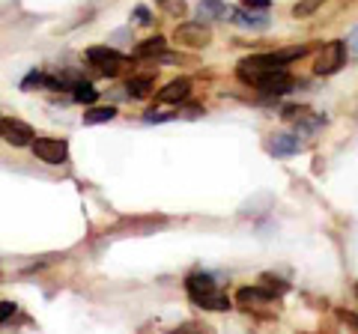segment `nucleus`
Listing matches in <instances>:
<instances>
[{
	"instance_id": "f257e3e1",
	"label": "nucleus",
	"mask_w": 358,
	"mask_h": 334,
	"mask_svg": "<svg viewBox=\"0 0 358 334\" xmlns=\"http://www.w3.org/2000/svg\"><path fill=\"white\" fill-rule=\"evenodd\" d=\"M185 289H188V296H192V302L200 307H209V310H227L230 307V298L218 289L212 275H203V272L192 275L185 281Z\"/></svg>"
},
{
	"instance_id": "f03ea898",
	"label": "nucleus",
	"mask_w": 358,
	"mask_h": 334,
	"mask_svg": "<svg viewBox=\"0 0 358 334\" xmlns=\"http://www.w3.org/2000/svg\"><path fill=\"white\" fill-rule=\"evenodd\" d=\"M284 66H287V63L281 60V54H257V57L242 60L236 72H239V78H242L245 84L260 87V84H266L275 72H281Z\"/></svg>"
},
{
	"instance_id": "7ed1b4c3",
	"label": "nucleus",
	"mask_w": 358,
	"mask_h": 334,
	"mask_svg": "<svg viewBox=\"0 0 358 334\" xmlns=\"http://www.w3.org/2000/svg\"><path fill=\"white\" fill-rule=\"evenodd\" d=\"M87 60L90 63H93V69H99V72H102V75H110V78H114V75H120L122 69H126V57H122V54H117L114 48H90L87 51Z\"/></svg>"
},
{
	"instance_id": "20e7f679",
	"label": "nucleus",
	"mask_w": 358,
	"mask_h": 334,
	"mask_svg": "<svg viewBox=\"0 0 358 334\" xmlns=\"http://www.w3.org/2000/svg\"><path fill=\"white\" fill-rule=\"evenodd\" d=\"M173 39L179 45H188V48H206L212 42V30L203 24V21H185V24H179Z\"/></svg>"
},
{
	"instance_id": "39448f33",
	"label": "nucleus",
	"mask_w": 358,
	"mask_h": 334,
	"mask_svg": "<svg viewBox=\"0 0 358 334\" xmlns=\"http://www.w3.org/2000/svg\"><path fill=\"white\" fill-rule=\"evenodd\" d=\"M343 60H346V42H329V45H322L313 72L317 75H331V72L341 69Z\"/></svg>"
},
{
	"instance_id": "423d86ee",
	"label": "nucleus",
	"mask_w": 358,
	"mask_h": 334,
	"mask_svg": "<svg viewBox=\"0 0 358 334\" xmlns=\"http://www.w3.org/2000/svg\"><path fill=\"white\" fill-rule=\"evenodd\" d=\"M33 155L48 164H63L66 155H69V147H66L63 138H36L33 140Z\"/></svg>"
},
{
	"instance_id": "0eeeda50",
	"label": "nucleus",
	"mask_w": 358,
	"mask_h": 334,
	"mask_svg": "<svg viewBox=\"0 0 358 334\" xmlns=\"http://www.w3.org/2000/svg\"><path fill=\"white\" fill-rule=\"evenodd\" d=\"M0 135H3L6 143H13V147H24V143L33 140V129L15 117H0Z\"/></svg>"
},
{
	"instance_id": "6e6552de",
	"label": "nucleus",
	"mask_w": 358,
	"mask_h": 334,
	"mask_svg": "<svg viewBox=\"0 0 358 334\" xmlns=\"http://www.w3.org/2000/svg\"><path fill=\"white\" fill-rule=\"evenodd\" d=\"M188 93H192V81L179 78V81H171L167 87H162V90H159V102L176 105V102H182V99H188Z\"/></svg>"
},
{
	"instance_id": "1a4fd4ad",
	"label": "nucleus",
	"mask_w": 358,
	"mask_h": 334,
	"mask_svg": "<svg viewBox=\"0 0 358 334\" xmlns=\"http://www.w3.org/2000/svg\"><path fill=\"white\" fill-rule=\"evenodd\" d=\"M301 150V143H299V138H293V135H275L272 138V143H268V152L272 155H296Z\"/></svg>"
},
{
	"instance_id": "9d476101",
	"label": "nucleus",
	"mask_w": 358,
	"mask_h": 334,
	"mask_svg": "<svg viewBox=\"0 0 358 334\" xmlns=\"http://www.w3.org/2000/svg\"><path fill=\"white\" fill-rule=\"evenodd\" d=\"M239 302L245 305V307H251V305H263V302H268L272 298V293H268L266 286H245V289H239Z\"/></svg>"
},
{
	"instance_id": "9b49d317",
	"label": "nucleus",
	"mask_w": 358,
	"mask_h": 334,
	"mask_svg": "<svg viewBox=\"0 0 358 334\" xmlns=\"http://www.w3.org/2000/svg\"><path fill=\"white\" fill-rule=\"evenodd\" d=\"M197 15L200 21H212V18H221V15H230V9L221 3V0H203V3L197 6Z\"/></svg>"
},
{
	"instance_id": "f8f14e48",
	"label": "nucleus",
	"mask_w": 358,
	"mask_h": 334,
	"mask_svg": "<svg viewBox=\"0 0 358 334\" xmlns=\"http://www.w3.org/2000/svg\"><path fill=\"white\" fill-rule=\"evenodd\" d=\"M72 99L75 102H81V105H93L99 93H96V87L93 84H87V81H75L72 84Z\"/></svg>"
},
{
	"instance_id": "ddd939ff",
	"label": "nucleus",
	"mask_w": 358,
	"mask_h": 334,
	"mask_svg": "<svg viewBox=\"0 0 358 334\" xmlns=\"http://www.w3.org/2000/svg\"><path fill=\"white\" fill-rule=\"evenodd\" d=\"M117 117V108H93L84 114V122L87 126H99V122H110Z\"/></svg>"
},
{
	"instance_id": "4468645a",
	"label": "nucleus",
	"mask_w": 358,
	"mask_h": 334,
	"mask_svg": "<svg viewBox=\"0 0 358 334\" xmlns=\"http://www.w3.org/2000/svg\"><path fill=\"white\" fill-rule=\"evenodd\" d=\"M150 93H152V81H150V78H131V81H129V96L147 99Z\"/></svg>"
},
{
	"instance_id": "2eb2a0df",
	"label": "nucleus",
	"mask_w": 358,
	"mask_h": 334,
	"mask_svg": "<svg viewBox=\"0 0 358 334\" xmlns=\"http://www.w3.org/2000/svg\"><path fill=\"white\" fill-rule=\"evenodd\" d=\"M162 51H164V36H155L138 48V57H152V54H162Z\"/></svg>"
},
{
	"instance_id": "dca6fc26",
	"label": "nucleus",
	"mask_w": 358,
	"mask_h": 334,
	"mask_svg": "<svg viewBox=\"0 0 358 334\" xmlns=\"http://www.w3.org/2000/svg\"><path fill=\"white\" fill-rule=\"evenodd\" d=\"M230 15L236 18V24H242V27H254V30L266 27V18H257V15H248V13H230Z\"/></svg>"
},
{
	"instance_id": "f3484780",
	"label": "nucleus",
	"mask_w": 358,
	"mask_h": 334,
	"mask_svg": "<svg viewBox=\"0 0 358 334\" xmlns=\"http://www.w3.org/2000/svg\"><path fill=\"white\" fill-rule=\"evenodd\" d=\"M159 6L164 9V13H171L176 18L185 15V0H159Z\"/></svg>"
},
{
	"instance_id": "a211bd4d",
	"label": "nucleus",
	"mask_w": 358,
	"mask_h": 334,
	"mask_svg": "<svg viewBox=\"0 0 358 334\" xmlns=\"http://www.w3.org/2000/svg\"><path fill=\"white\" fill-rule=\"evenodd\" d=\"M322 3V0H301V3H296V9H293V15H299V18H305V15H310L313 9H317Z\"/></svg>"
},
{
	"instance_id": "6ab92c4d",
	"label": "nucleus",
	"mask_w": 358,
	"mask_h": 334,
	"mask_svg": "<svg viewBox=\"0 0 358 334\" xmlns=\"http://www.w3.org/2000/svg\"><path fill=\"white\" fill-rule=\"evenodd\" d=\"M13 314H15V305L13 302H0V322H6Z\"/></svg>"
},
{
	"instance_id": "aec40b11",
	"label": "nucleus",
	"mask_w": 358,
	"mask_h": 334,
	"mask_svg": "<svg viewBox=\"0 0 358 334\" xmlns=\"http://www.w3.org/2000/svg\"><path fill=\"white\" fill-rule=\"evenodd\" d=\"M242 3L248 9H268V6H272V0H242Z\"/></svg>"
},
{
	"instance_id": "412c9836",
	"label": "nucleus",
	"mask_w": 358,
	"mask_h": 334,
	"mask_svg": "<svg viewBox=\"0 0 358 334\" xmlns=\"http://www.w3.org/2000/svg\"><path fill=\"white\" fill-rule=\"evenodd\" d=\"M346 48H350L352 54H358V27L350 33V42H346Z\"/></svg>"
},
{
	"instance_id": "4be33fe9",
	"label": "nucleus",
	"mask_w": 358,
	"mask_h": 334,
	"mask_svg": "<svg viewBox=\"0 0 358 334\" xmlns=\"http://www.w3.org/2000/svg\"><path fill=\"white\" fill-rule=\"evenodd\" d=\"M134 15L141 18V24H150V13H147V9H143V6H138V13H134Z\"/></svg>"
},
{
	"instance_id": "5701e85b",
	"label": "nucleus",
	"mask_w": 358,
	"mask_h": 334,
	"mask_svg": "<svg viewBox=\"0 0 358 334\" xmlns=\"http://www.w3.org/2000/svg\"><path fill=\"white\" fill-rule=\"evenodd\" d=\"M341 319H343V322H350V326H355V328H358V317H352V314H341Z\"/></svg>"
},
{
	"instance_id": "b1692460",
	"label": "nucleus",
	"mask_w": 358,
	"mask_h": 334,
	"mask_svg": "<svg viewBox=\"0 0 358 334\" xmlns=\"http://www.w3.org/2000/svg\"><path fill=\"white\" fill-rule=\"evenodd\" d=\"M355 293H358V284H355Z\"/></svg>"
}]
</instances>
